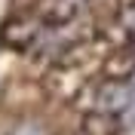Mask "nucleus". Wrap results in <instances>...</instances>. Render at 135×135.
I'll use <instances>...</instances> for the list:
<instances>
[{
  "instance_id": "f257e3e1",
  "label": "nucleus",
  "mask_w": 135,
  "mask_h": 135,
  "mask_svg": "<svg viewBox=\"0 0 135 135\" xmlns=\"http://www.w3.org/2000/svg\"><path fill=\"white\" fill-rule=\"evenodd\" d=\"M16 135H46V132H43L40 126H31V123H28V126H22V129H16Z\"/></svg>"
}]
</instances>
